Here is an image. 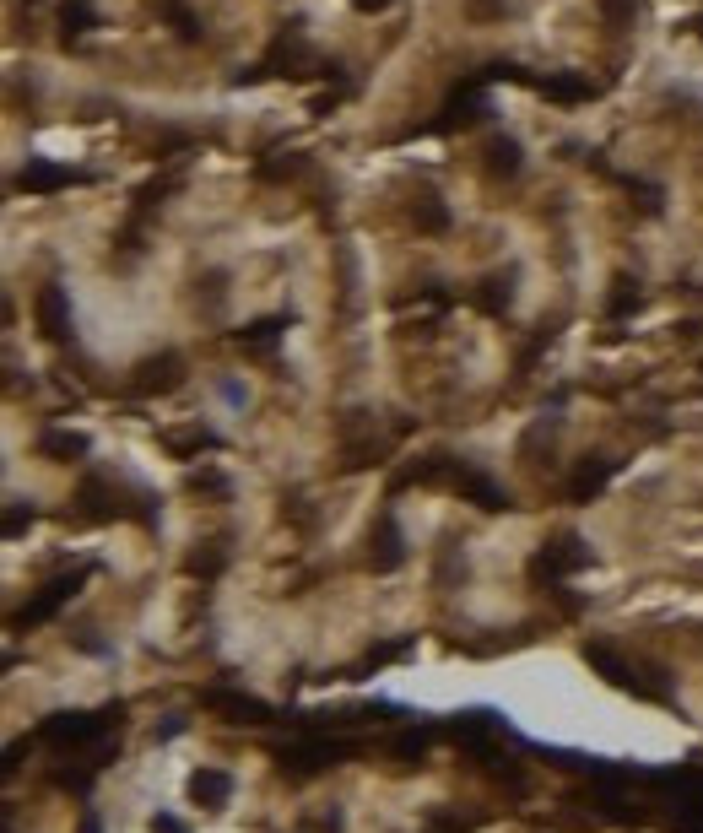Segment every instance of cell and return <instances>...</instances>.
Listing matches in <instances>:
<instances>
[{
    "label": "cell",
    "instance_id": "cell-5",
    "mask_svg": "<svg viewBox=\"0 0 703 833\" xmlns=\"http://www.w3.org/2000/svg\"><path fill=\"white\" fill-rule=\"evenodd\" d=\"M379 6H390V0H357V11H379Z\"/></svg>",
    "mask_w": 703,
    "mask_h": 833
},
{
    "label": "cell",
    "instance_id": "cell-2",
    "mask_svg": "<svg viewBox=\"0 0 703 833\" xmlns=\"http://www.w3.org/2000/svg\"><path fill=\"white\" fill-rule=\"evenodd\" d=\"M71 174H65V168H49V163H38V168H28V174H22V184H28V190H55V184H65Z\"/></svg>",
    "mask_w": 703,
    "mask_h": 833
},
{
    "label": "cell",
    "instance_id": "cell-3",
    "mask_svg": "<svg viewBox=\"0 0 703 833\" xmlns=\"http://www.w3.org/2000/svg\"><path fill=\"white\" fill-rule=\"evenodd\" d=\"M417 222H422V228H444V206H422Z\"/></svg>",
    "mask_w": 703,
    "mask_h": 833
},
{
    "label": "cell",
    "instance_id": "cell-4",
    "mask_svg": "<svg viewBox=\"0 0 703 833\" xmlns=\"http://www.w3.org/2000/svg\"><path fill=\"white\" fill-rule=\"evenodd\" d=\"M601 6H606V17H612V22H628L633 0H601Z\"/></svg>",
    "mask_w": 703,
    "mask_h": 833
},
{
    "label": "cell",
    "instance_id": "cell-1",
    "mask_svg": "<svg viewBox=\"0 0 703 833\" xmlns=\"http://www.w3.org/2000/svg\"><path fill=\"white\" fill-rule=\"evenodd\" d=\"M38 320H44V330H49V336H65V298L55 293V287H49V293H44V303H38Z\"/></svg>",
    "mask_w": 703,
    "mask_h": 833
}]
</instances>
